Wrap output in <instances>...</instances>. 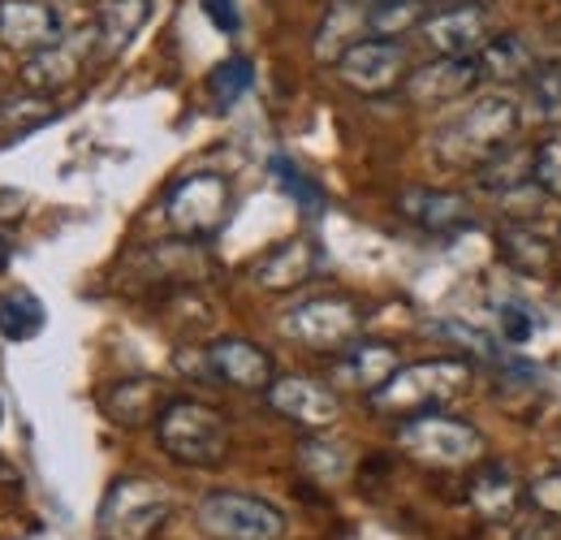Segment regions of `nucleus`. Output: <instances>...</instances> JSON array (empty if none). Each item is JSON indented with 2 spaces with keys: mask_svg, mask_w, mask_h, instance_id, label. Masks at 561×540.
Wrapping results in <instances>:
<instances>
[{
  "mask_svg": "<svg viewBox=\"0 0 561 540\" xmlns=\"http://www.w3.org/2000/svg\"><path fill=\"white\" fill-rule=\"evenodd\" d=\"M156 441L178 468L211 472L229 454V424L216 406L195 403V398H173L156 419Z\"/></svg>",
  "mask_w": 561,
  "mask_h": 540,
  "instance_id": "obj_1",
  "label": "nucleus"
},
{
  "mask_svg": "<svg viewBox=\"0 0 561 540\" xmlns=\"http://www.w3.org/2000/svg\"><path fill=\"white\" fill-rule=\"evenodd\" d=\"M471 381L467 359H423V363H402L367 403L389 419H415L427 410H440L449 398H458Z\"/></svg>",
  "mask_w": 561,
  "mask_h": 540,
  "instance_id": "obj_2",
  "label": "nucleus"
},
{
  "mask_svg": "<svg viewBox=\"0 0 561 540\" xmlns=\"http://www.w3.org/2000/svg\"><path fill=\"white\" fill-rule=\"evenodd\" d=\"M518 131V104L501 91L471 100L440 135H436V156L445 165H484L496 151L510 147V138Z\"/></svg>",
  "mask_w": 561,
  "mask_h": 540,
  "instance_id": "obj_3",
  "label": "nucleus"
},
{
  "mask_svg": "<svg viewBox=\"0 0 561 540\" xmlns=\"http://www.w3.org/2000/svg\"><path fill=\"white\" fill-rule=\"evenodd\" d=\"M173 515V493L160 480L122 475L108 484L100 510H95V537L100 540H151Z\"/></svg>",
  "mask_w": 561,
  "mask_h": 540,
  "instance_id": "obj_4",
  "label": "nucleus"
},
{
  "mask_svg": "<svg viewBox=\"0 0 561 540\" xmlns=\"http://www.w3.org/2000/svg\"><path fill=\"white\" fill-rule=\"evenodd\" d=\"M398 450L407 459L423 463V468L458 472V468H476L484 459V437L467 419L427 410V415H415V419L398 424Z\"/></svg>",
  "mask_w": 561,
  "mask_h": 540,
  "instance_id": "obj_5",
  "label": "nucleus"
},
{
  "mask_svg": "<svg viewBox=\"0 0 561 540\" xmlns=\"http://www.w3.org/2000/svg\"><path fill=\"white\" fill-rule=\"evenodd\" d=\"M195 524L208 540H280L285 537V515L273 502L216 488L204 493L195 506Z\"/></svg>",
  "mask_w": 561,
  "mask_h": 540,
  "instance_id": "obj_6",
  "label": "nucleus"
},
{
  "mask_svg": "<svg viewBox=\"0 0 561 540\" xmlns=\"http://www.w3.org/2000/svg\"><path fill=\"white\" fill-rule=\"evenodd\" d=\"M280 334L307 350H346L363 334V307L346 294H316L280 316Z\"/></svg>",
  "mask_w": 561,
  "mask_h": 540,
  "instance_id": "obj_7",
  "label": "nucleus"
},
{
  "mask_svg": "<svg viewBox=\"0 0 561 540\" xmlns=\"http://www.w3.org/2000/svg\"><path fill=\"white\" fill-rule=\"evenodd\" d=\"M229 207H233V187L220 173H191L169 191L164 216L178 234L204 243L229 221Z\"/></svg>",
  "mask_w": 561,
  "mask_h": 540,
  "instance_id": "obj_8",
  "label": "nucleus"
},
{
  "mask_svg": "<svg viewBox=\"0 0 561 540\" xmlns=\"http://www.w3.org/2000/svg\"><path fill=\"white\" fill-rule=\"evenodd\" d=\"M337 78L358 91V95H389L398 87H407L411 78V57L402 40H358L337 57Z\"/></svg>",
  "mask_w": 561,
  "mask_h": 540,
  "instance_id": "obj_9",
  "label": "nucleus"
},
{
  "mask_svg": "<svg viewBox=\"0 0 561 540\" xmlns=\"http://www.w3.org/2000/svg\"><path fill=\"white\" fill-rule=\"evenodd\" d=\"M91 48H100V31H95V22H91V26H78V31H66L53 48L31 53V57L22 61V69H18V78H22L26 91L57 95V91H66L70 82H78V74H82V66H87Z\"/></svg>",
  "mask_w": 561,
  "mask_h": 540,
  "instance_id": "obj_10",
  "label": "nucleus"
},
{
  "mask_svg": "<svg viewBox=\"0 0 561 540\" xmlns=\"http://www.w3.org/2000/svg\"><path fill=\"white\" fill-rule=\"evenodd\" d=\"M420 35L436 57H480V48L492 40L489 9L484 4H471V0L432 9L423 18Z\"/></svg>",
  "mask_w": 561,
  "mask_h": 540,
  "instance_id": "obj_11",
  "label": "nucleus"
},
{
  "mask_svg": "<svg viewBox=\"0 0 561 540\" xmlns=\"http://www.w3.org/2000/svg\"><path fill=\"white\" fill-rule=\"evenodd\" d=\"M204 363H208L211 381L247 390V394H268V385L277 381L273 355L247 338H216L211 346H204Z\"/></svg>",
  "mask_w": 561,
  "mask_h": 540,
  "instance_id": "obj_12",
  "label": "nucleus"
},
{
  "mask_svg": "<svg viewBox=\"0 0 561 540\" xmlns=\"http://www.w3.org/2000/svg\"><path fill=\"white\" fill-rule=\"evenodd\" d=\"M264 398H268V406L277 410L280 419H289V424H298L307 432H324L342 415L337 394L329 385L311 381V376H277Z\"/></svg>",
  "mask_w": 561,
  "mask_h": 540,
  "instance_id": "obj_13",
  "label": "nucleus"
},
{
  "mask_svg": "<svg viewBox=\"0 0 561 540\" xmlns=\"http://www.w3.org/2000/svg\"><path fill=\"white\" fill-rule=\"evenodd\" d=\"M480 82H484L480 57H436L427 66L411 69V78H407L402 91H407L411 104L432 109V104H454V100L471 95Z\"/></svg>",
  "mask_w": 561,
  "mask_h": 540,
  "instance_id": "obj_14",
  "label": "nucleus"
},
{
  "mask_svg": "<svg viewBox=\"0 0 561 540\" xmlns=\"http://www.w3.org/2000/svg\"><path fill=\"white\" fill-rule=\"evenodd\" d=\"M66 35L61 13L48 0H0V44L9 53H39Z\"/></svg>",
  "mask_w": 561,
  "mask_h": 540,
  "instance_id": "obj_15",
  "label": "nucleus"
},
{
  "mask_svg": "<svg viewBox=\"0 0 561 540\" xmlns=\"http://www.w3.org/2000/svg\"><path fill=\"white\" fill-rule=\"evenodd\" d=\"M324 265V251H320V243L316 238H307V234H294V238H285L277 247H268L260 260H255V285L260 290H268V294H285V290H298V285H307L316 272Z\"/></svg>",
  "mask_w": 561,
  "mask_h": 540,
  "instance_id": "obj_16",
  "label": "nucleus"
},
{
  "mask_svg": "<svg viewBox=\"0 0 561 540\" xmlns=\"http://www.w3.org/2000/svg\"><path fill=\"white\" fill-rule=\"evenodd\" d=\"M398 212L420 225L423 234H436V238H449V234H462L476 225V212L471 200L458 195V191H436V187H407L398 195Z\"/></svg>",
  "mask_w": 561,
  "mask_h": 540,
  "instance_id": "obj_17",
  "label": "nucleus"
},
{
  "mask_svg": "<svg viewBox=\"0 0 561 540\" xmlns=\"http://www.w3.org/2000/svg\"><path fill=\"white\" fill-rule=\"evenodd\" d=\"M467 497H471V506H476V515H480L484 524H505V519L518 515V506H523V497H527V484H518V475H514L510 463H501V459H480L476 472H471Z\"/></svg>",
  "mask_w": 561,
  "mask_h": 540,
  "instance_id": "obj_18",
  "label": "nucleus"
},
{
  "mask_svg": "<svg viewBox=\"0 0 561 540\" xmlns=\"http://www.w3.org/2000/svg\"><path fill=\"white\" fill-rule=\"evenodd\" d=\"M173 403L164 394V385L156 376H126V381H113L104 394H100V406L113 424L122 428H139V424H156L160 410Z\"/></svg>",
  "mask_w": 561,
  "mask_h": 540,
  "instance_id": "obj_19",
  "label": "nucleus"
},
{
  "mask_svg": "<svg viewBox=\"0 0 561 540\" xmlns=\"http://www.w3.org/2000/svg\"><path fill=\"white\" fill-rule=\"evenodd\" d=\"M402 368V355L389 346V341H371V338H354L346 350H337V376L351 385V390H363L367 398Z\"/></svg>",
  "mask_w": 561,
  "mask_h": 540,
  "instance_id": "obj_20",
  "label": "nucleus"
},
{
  "mask_svg": "<svg viewBox=\"0 0 561 540\" xmlns=\"http://www.w3.org/2000/svg\"><path fill=\"white\" fill-rule=\"evenodd\" d=\"M496 251L523 277H549L558 269V243H549L536 225H523V221H510L496 229Z\"/></svg>",
  "mask_w": 561,
  "mask_h": 540,
  "instance_id": "obj_21",
  "label": "nucleus"
},
{
  "mask_svg": "<svg viewBox=\"0 0 561 540\" xmlns=\"http://www.w3.org/2000/svg\"><path fill=\"white\" fill-rule=\"evenodd\" d=\"M358 40H371L367 31V0H333V9L324 13L320 31H316V57L320 61H333L354 48Z\"/></svg>",
  "mask_w": 561,
  "mask_h": 540,
  "instance_id": "obj_22",
  "label": "nucleus"
},
{
  "mask_svg": "<svg viewBox=\"0 0 561 540\" xmlns=\"http://www.w3.org/2000/svg\"><path fill=\"white\" fill-rule=\"evenodd\" d=\"M480 69H484V82H505L510 87V82H531V74L540 69V57L523 35L505 31V35H492L480 48Z\"/></svg>",
  "mask_w": 561,
  "mask_h": 540,
  "instance_id": "obj_23",
  "label": "nucleus"
},
{
  "mask_svg": "<svg viewBox=\"0 0 561 540\" xmlns=\"http://www.w3.org/2000/svg\"><path fill=\"white\" fill-rule=\"evenodd\" d=\"M151 18V0H104L95 13V31H100V57H117L135 44L142 26Z\"/></svg>",
  "mask_w": 561,
  "mask_h": 540,
  "instance_id": "obj_24",
  "label": "nucleus"
},
{
  "mask_svg": "<svg viewBox=\"0 0 561 540\" xmlns=\"http://www.w3.org/2000/svg\"><path fill=\"white\" fill-rule=\"evenodd\" d=\"M44 325H48V312L31 290H22V285L0 290V338L31 341L44 334Z\"/></svg>",
  "mask_w": 561,
  "mask_h": 540,
  "instance_id": "obj_25",
  "label": "nucleus"
},
{
  "mask_svg": "<svg viewBox=\"0 0 561 540\" xmlns=\"http://www.w3.org/2000/svg\"><path fill=\"white\" fill-rule=\"evenodd\" d=\"M476 182L484 191H492V195H501V200L536 187L531 182V147H505V151H496L492 160H484L476 169Z\"/></svg>",
  "mask_w": 561,
  "mask_h": 540,
  "instance_id": "obj_26",
  "label": "nucleus"
},
{
  "mask_svg": "<svg viewBox=\"0 0 561 540\" xmlns=\"http://www.w3.org/2000/svg\"><path fill=\"white\" fill-rule=\"evenodd\" d=\"M427 13V0H367V31L371 40H402L420 31Z\"/></svg>",
  "mask_w": 561,
  "mask_h": 540,
  "instance_id": "obj_27",
  "label": "nucleus"
},
{
  "mask_svg": "<svg viewBox=\"0 0 561 540\" xmlns=\"http://www.w3.org/2000/svg\"><path fill=\"white\" fill-rule=\"evenodd\" d=\"M61 109L48 100V95H39V91H31V95H9V100H0V126L9 131V135H31V131H39V126H48L53 117H57Z\"/></svg>",
  "mask_w": 561,
  "mask_h": 540,
  "instance_id": "obj_28",
  "label": "nucleus"
},
{
  "mask_svg": "<svg viewBox=\"0 0 561 540\" xmlns=\"http://www.w3.org/2000/svg\"><path fill=\"white\" fill-rule=\"evenodd\" d=\"M268 169H273V178H277L280 191H285L289 200L298 203L307 216H320V212L329 207V195H324V187H320V182H311V178H307V173H302L294 160H285V156H273V165H268Z\"/></svg>",
  "mask_w": 561,
  "mask_h": 540,
  "instance_id": "obj_29",
  "label": "nucleus"
},
{
  "mask_svg": "<svg viewBox=\"0 0 561 540\" xmlns=\"http://www.w3.org/2000/svg\"><path fill=\"white\" fill-rule=\"evenodd\" d=\"M298 463H302V472H311L316 480H324V484H333V480H342V475L351 472L346 446L342 441H329V437H307L302 450H298Z\"/></svg>",
  "mask_w": 561,
  "mask_h": 540,
  "instance_id": "obj_30",
  "label": "nucleus"
},
{
  "mask_svg": "<svg viewBox=\"0 0 561 540\" xmlns=\"http://www.w3.org/2000/svg\"><path fill=\"white\" fill-rule=\"evenodd\" d=\"M251 82H255V69H251L247 57H225V61L208 74V91L220 109L238 104V100L251 91Z\"/></svg>",
  "mask_w": 561,
  "mask_h": 540,
  "instance_id": "obj_31",
  "label": "nucleus"
},
{
  "mask_svg": "<svg viewBox=\"0 0 561 540\" xmlns=\"http://www.w3.org/2000/svg\"><path fill=\"white\" fill-rule=\"evenodd\" d=\"M527 100H531L536 117L558 122L561 117V61H549V66H540L536 74H531V82H527Z\"/></svg>",
  "mask_w": 561,
  "mask_h": 540,
  "instance_id": "obj_32",
  "label": "nucleus"
},
{
  "mask_svg": "<svg viewBox=\"0 0 561 540\" xmlns=\"http://www.w3.org/2000/svg\"><path fill=\"white\" fill-rule=\"evenodd\" d=\"M531 182L540 187V195L561 200V138H545L531 147Z\"/></svg>",
  "mask_w": 561,
  "mask_h": 540,
  "instance_id": "obj_33",
  "label": "nucleus"
},
{
  "mask_svg": "<svg viewBox=\"0 0 561 540\" xmlns=\"http://www.w3.org/2000/svg\"><path fill=\"white\" fill-rule=\"evenodd\" d=\"M527 502L540 515H549V519L561 524V468H549V472H540L536 480H527Z\"/></svg>",
  "mask_w": 561,
  "mask_h": 540,
  "instance_id": "obj_34",
  "label": "nucleus"
},
{
  "mask_svg": "<svg viewBox=\"0 0 561 540\" xmlns=\"http://www.w3.org/2000/svg\"><path fill=\"white\" fill-rule=\"evenodd\" d=\"M436 329H440V334H449L454 341H462V346H467L476 359H489V363H492V359H501L496 341H492L484 329H471V325H462V320H440Z\"/></svg>",
  "mask_w": 561,
  "mask_h": 540,
  "instance_id": "obj_35",
  "label": "nucleus"
},
{
  "mask_svg": "<svg viewBox=\"0 0 561 540\" xmlns=\"http://www.w3.org/2000/svg\"><path fill=\"white\" fill-rule=\"evenodd\" d=\"M496 325H501V338L510 341V346H523V341L536 334V320H531L527 307H518V303H501V307H496Z\"/></svg>",
  "mask_w": 561,
  "mask_h": 540,
  "instance_id": "obj_36",
  "label": "nucleus"
},
{
  "mask_svg": "<svg viewBox=\"0 0 561 540\" xmlns=\"http://www.w3.org/2000/svg\"><path fill=\"white\" fill-rule=\"evenodd\" d=\"M204 13L211 18V26H216V31H225V35H233V31L242 26V18H238V4H233V0H204Z\"/></svg>",
  "mask_w": 561,
  "mask_h": 540,
  "instance_id": "obj_37",
  "label": "nucleus"
},
{
  "mask_svg": "<svg viewBox=\"0 0 561 540\" xmlns=\"http://www.w3.org/2000/svg\"><path fill=\"white\" fill-rule=\"evenodd\" d=\"M9 256H13V247H9V243H4V238H0V269H4V265H9Z\"/></svg>",
  "mask_w": 561,
  "mask_h": 540,
  "instance_id": "obj_38",
  "label": "nucleus"
},
{
  "mask_svg": "<svg viewBox=\"0 0 561 540\" xmlns=\"http://www.w3.org/2000/svg\"><path fill=\"white\" fill-rule=\"evenodd\" d=\"M0 424H4V403H0Z\"/></svg>",
  "mask_w": 561,
  "mask_h": 540,
  "instance_id": "obj_39",
  "label": "nucleus"
},
{
  "mask_svg": "<svg viewBox=\"0 0 561 540\" xmlns=\"http://www.w3.org/2000/svg\"><path fill=\"white\" fill-rule=\"evenodd\" d=\"M66 4H73V0H66Z\"/></svg>",
  "mask_w": 561,
  "mask_h": 540,
  "instance_id": "obj_40",
  "label": "nucleus"
}]
</instances>
